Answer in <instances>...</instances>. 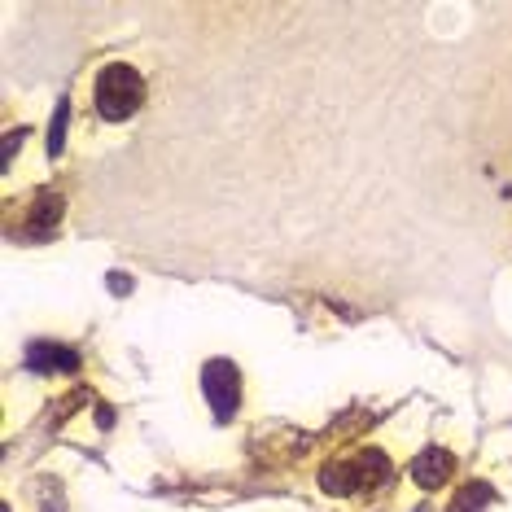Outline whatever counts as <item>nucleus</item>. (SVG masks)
<instances>
[{
	"label": "nucleus",
	"mask_w": 512,
	"mask_h": 512,
	"mask_svg": "<svg viewBox=\"0 0 512 512\" xmlns=\"http://www.w3.org/2000/svg\"><path fill=\"white\" fill-rule=\"evenodd\" d=\"M451 473H456V456L442 447H425L421 456L412 460V482L421 486V491H442V486L451 482Z\"/></svg>",
	"instance_id": "nucleus-4"
},
{
	"label": "nucleus",
	"mask_w": 512,
	"mask_h": 512,
	"mask_svg": "<svg viewBox=\"0 0 512 512\" xmlns=\"http://www.w3.org/2000/svg\"><path fill=\"white\" fill-rule=\"evenodd\" d=\"M62 215H66V202L57 193H40L36 202L27 206V232L31 237H53V228L62 224Z\"/></svg>",
	"instance_id": "nucleus-6"
},
{
	"label": "nucleus",
	"mask_w": 512,
	"mask_h": 512,
	"mask_svg": "<svg viewBox=\"0 0 512 512\" xmlns=\"http://www.w3.org/2000/svg\"><path fill=\"white\" fill-rule=\"evenodd\" d=\"M97 425H101V429L114 425V412H110V407H97Z\"/></svg>",
	"instance_id": "nucleus-11"
},
{
	"label": "nucleus",
	"mask_w": 512,
	"mask_h": 512,
	"mask_svg": "<svg viewBox=\"0 0 512 512\" xmlns=\"http://www.w3.org/2000/svg\"><path fill=\"white\" fill-rule=\"evenodd\" d=\"M491 499H495L491 482H464L460 495H456V504H451L447 512H482L486 504H491Z\"/></svg>",
	"instance_id": "nucleus-7"
},
{
	"label": "nucleus",
	"mask_w": 512,
	"mask_h": 512,
	"mask_svg": "<svg viewBox=\"0 0 512 512\" xmlns=\"http://www.w3.org/2000/svg\"><path fill=\"white\" fill-rule=\"evenodd\" d=\"M202 394H206V403H211L215 421L228 425L232 416H237V407H241V372H237V364H232V359H211V364L202 368Z\"/></svg>",
	"instance_id": "nucleus-3"
},
{
	"label": "nucleus",
	"mask_w": 512,
	"mask_h": 512,
	"mask_svg": "<svg viewBox=\"0 0 512 512\" xmlns=\"http://www.w3.org/2000/svg\"><path fill=\"white\" fill-rule=\"evenodd\" d=\"M390 477V456L377 447H364L346 460H333L320 469V486L329 495H359V491H372Z\"/></svg>",
	"instance_id": "nucleus-2"
},
{
	"label": "nucleus",
	"mask_w": 512,
	"mask_h": 512,
	"mask_svg": "<svg viewBox=\"0 0 512 512\" xmlns=\"http://www.w3.org/2000/svg\"><path fill=\"white\" fill-rule=\"evenodd\" d=\"M110 289H114V294H127V289H132V281H127L123 272H110Z\"/></svg>",
	"instance_id": "nucleus-10"
},
{
	"label": "nucleus",
	"mask_w": 512,
	"mask_h": 512,
	"mask_svg": "<svg viewBox=\"0 0 512 512\" xmlns=\"http://www.w3.org/2000/svg\"><path fill=\"white\" fill-rule=\"evenodd\" d=\"M22 136H27V132H9V136H5V167H9V162H14V149H18Z\"/></svg>",
	"instance_id": "nucleus-9"
},
{
	"label": "nucleus",
	"mask_w": 512,
	"mask_h": 512,
	"mask_svg": "<svg viewBox=\"0 0 512 512\" xmlns=\"http://www.w3.org/2000/svg\"><path fill=\"white\" fill-rule=\"evenodd\" d=\"M66 123H71V101H57L53 123H49V158L62 154V145H66Z\"/></svg>",
	"instance_id": "nucleus-8"
},
{
	"label": "nucleus",
	"mask_w": 512,
	"mask_h": 512,
	"mask_svg": "<svg viewBox=\"0 0 512 512\" xmlns=\"http://www.w3.org/2000/svg\"><path fill=\"white\" fill-rule=\"evenodd\" d=\"M27 368L31 372H75L79 355L62 342H31L27 346Z\"/></svg>",
	"instance_id": "nucleus-5"
},
{
	"label": "nucleus",
	"mask_w": 512,
	"mask_h": 512,
	"mask_svg": "<svg viewBox=\"0 0 512 512\" xmlns=\"http://www.w3.org/2000/svg\"><path fill=\"white\" fill-rule=\"evenodd\" d=\"M92 106H97V114L106 123L132 119V114L145 106V79H141V71H136V66H127V62H110L106 71L97 75Z\"/></svg>",
	"instance_id": "nucleus-1"
}]
</instances>
